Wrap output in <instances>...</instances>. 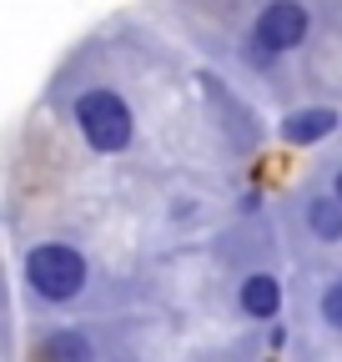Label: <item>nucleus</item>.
Returning a JSON list of instances; mask_svg holds the SVG:
<instances>
[{
  "label": "nucleus",
  "mask_w": 342,
  "mask_h": 362,
  "mask_svg": "<svg viewBox=\"0 0 342 362\" xmlns=\"http://www.w3.org/2000/svg\"><path fill=\"white\" fill-rule=\"evenodd\" d=\"M327 192H332V197H337V202H342V166H337V171H332V187H327Z\"/></svg>",
  "instance_id": "obj_9"
},
{
  "label": "nucleus",
  "mask_w": 342,
  "mask_h": 362,
  "mask_svg": "<svg viewBox=\"0 0 342 362\" xmlns=\"http://www.w3.org/2000/svg\"><path fill=\"white\" fill-rule=\"evenodd\" d=\"M20 287L35 307H71L91 292V257L66 237L30 242L20 252Z\"/></svg>",
  "instance_id": "obj_1"
},
{
  "label": "nucleus",
  "mask_w": 342,
  "mask_h": 362,
  "mask_svg": "<svg viewBox=\"0 0 342 362\" xmlns=\"http://www.w3.org/2000/svg\"><path fill=\"white\" fill-rule=\"evenodd\" d=\"M71 131L91 156H126L136 146V111L116 86H81L71 96Z\"/></svg>",
  "instance_id": "obj_2"
},
{
  "label": "nucleus",
  "mask_w": 342,
  "mask_h": 362,
  "mask_svg": "<svg viewBox=\"0 0 342 362\" xmlns=\"http://www.w3.org/2000/svg\"><path fill=\"white\" fill-rule=\"evenodd\" d=\"M312 35V6L307 0H262V11L247 25V61L252 66H277L282 56L302 51Z\"/></svg>",
  "instance_id": "obj_3"
},
{
  "label": "nucleus",
  "mask_w": 342,
  "mask_h": 362,
  "mask_svg": "<svg viewBox=\"0 0 342 362\" xmlns=\"http://www.w3.org/2000/svg\"><path fill=\"white\" fill-rule=\"evenodd\" d=\"M30 362H101V352H96V337L86 327L61 322V327H46L30 342Z\"/></svg>",
  "instance_id": "obj_5"
},
{
  "label": "nucleus",
  "mask_w": 342,
  "mask_h": 362,
  "mask_svg": "<svg viewBox=\"0 0 342 362\" xmlns=\"http://www.w3.org/2000/svg\"><path fill=\"white\" fill-rule=\"evenodd\" d=\"M317 317H322V327H327L332 337H342V272H337V277H327V287H322V297H317Z\"/></svg>",
  "instance_id": "obj_8"
},
{
  "label": "nucleus",
  "mask_w": 342,
  "mask_h": 362,
  "mask_svg": "<svg viewBox=\"0 0 342 362\" xmlns=\"http://www.w3.org/2000/svg\"><path fill=\"white\" fill-rule=\"evenodd\" d=\"M337 126H342L337 106H297V111H287L277 121V136L287 146H317V141H327Z\"/></svg>",
  "instance_id": "obj_6"
},
{
  "label": "nucleus",
  "mask_w": 342,
  "mask_h": 362,
  "mask_svg": "<svg viewBox=\"0 0 342 362\" xmlns=\"http://www.w3.org/2000/svg\"><path fill=\"white\" fill-rule=\"evenodd\" d=\"M302 226L317 247H342V202L332 192H312L302 202Z\"/></svg>",
  "instance_id": "obj_7"
},
{
  "label": "nucleus",
  "mask_w": 342,
  "mask_h": 362,
  "mask_svg": "<svg viewBox=\"0 0 342 362\" xmlns=\"http://www.w3.org/2000/svg\"><path fill=\"white\" fill-rule=\"evenodd\" d=\"M232 302H237V317H247V322H256V327H267V322H277V317H282L287 292H282V277H277V272L256 267V272H247V277H237Z\"/></svg>",
  "instance_id": "obj_4"
}]
</instances>
